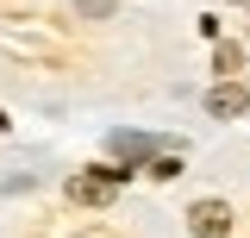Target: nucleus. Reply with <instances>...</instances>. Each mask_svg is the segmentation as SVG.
<instances>
[{"instance_id": "obj_1", "label": "nucleus", "mask_w": 250, "mask_h": 238, "mask_svg": "<svg viewBox=\"0 0 250 238\" xmlns=\"http://www.w3.org/2000/svg\"><path fill=\"white\" fill-rule=\"evenodd\" d=\"M125 169H88V176H69V201L75 207H106L113 194H119Z\"/></svg>"}, {"instance_id": "obj_2", "label": "nucleus", "mask_w": 250, "mask_h": 238, "mask_svg": "<svg viewBox=\"0 0 250 238\" xmlns=\"http://www.w3.org/2000/svg\"><path fill=\"white\" fill-rule=\"evenodd\" d=\"M188 232L194 238H231V207L225 201H194L188 207Z\"/></svg>"}, {"instance_id": "obj_3", "label": "nucleus", "mask_w": 250, "mask_h": 238, "mask_svg": "<svg viewBox=\"0 0 250 238\" xmlns=\"http://www.w3.org/2000/svg\"><path fill=\"white\" fill-rule=\"evenodd\" d=\"M244 107H250V88H244V82H231V75L207 94V113H213V119H238Z\"/></svg>"}, {"instance_id": "obj_4", "label": "nucleus", "mask_w": 250, "mask_h": 238, "mask_svg": "<svg viewBox=\"0 0 250 238\" xmlns=\"http://www.w3.org/2000/svg\"><path fill=\"white\" fill-rule=\"evenodd\" d=\"M144 150H150V138H144V132H113V157H125V163H138Z\"/></svg>"}, {"instance_id": "obj_5", "label": "nucleus", "mask_w": 250, "mask_h": 238, "mask_svg": "<svg viewBox=\"0 0 250 238\" xmlns=\"http://www.w3.org/2000/svg\"><path fill=\"white\" fill-rule=\"evenodd\" d=\"M119 0H75V19H113Z\"/></svg>"}, {"instance_id": "obj_6", "label": "nucleus", "mask_w": 250, "mask_h": 238, "mask_svg": "<svg viewBox=\"0 0 250 238\" xmlns=\"http://www.w3.org/2000/svg\"><path fill=\"white\" fill-rule=\"evenodd\" d=\"M219 75H231V69H238V63H244V44H219Z\"/></svg>"}, {"instance_id": "obj_7", "label": "nucleus", "mask_w": 250, "mask_h": 238, "mask_svg": "<svg viewBox=\"0 0 250 238\" xmlns=\"http://www.w3.org/2000/svg\"><path fill=\"white\" fill-rule=\"evenodd\" d=\"M150 176H156V182H169V176H182V150H175V157H156V163H150Z\"/></svg>"}, {"instance_id": "obj_8", "label": "nucleus", "mask_w": 250, "mask_h": 238, "mask_svg": "<svg viewBox=\"0 0 250 238\" xmlns=\"http://www.w3.org/2000/svg\"><path fill=\"white\" fill-rule=\"evenodd\" d=\"M225 6H250V0H225Z\"/></svg>"}, {"instance_id": "obj_9", "label": "nucleus", "mask_w": 250, "mask_h": 238, "mask_svg": "<svg viewBox=\"0 0 250 238\" xmlns=\"http://www.w3.org/2000/svg\"><path fill=\"white\" fill-rule=\"evenodd\" d=\"M244 88H250V82H244Z\"/></svg>"}]
</instances>
